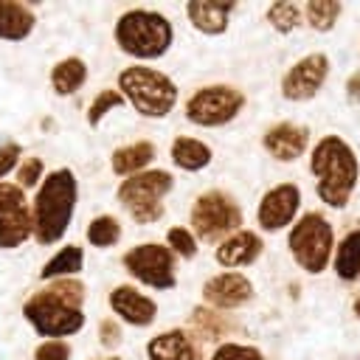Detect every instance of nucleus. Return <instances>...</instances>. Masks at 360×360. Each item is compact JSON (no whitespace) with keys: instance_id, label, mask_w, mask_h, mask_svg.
Instances as JSON below:
<instances>
[{"instance_id":"f257e3e1","label":"nucleus","mask_w":360,"mask_h":360,"mask_svg":"<svg viewBox=\"0 0 360 360\" xmlns=\"http://www.w3.org/2000/svg\"><path fill=\"white\" fill-rule=\"evenodd\" d=\"M309 174L315 177V194L329 208H346L360 183V158L354 146L340 135H323L309 149Z\"/></svg>"},{"instance_id":"f03ea898","label":"nucleus","mask_w":360,"mask_h":360,"mask_svg":"<svg viewBox=\"0 0 360 360\" xmlns=\"http://www.w3.org/2000/svg\"><path fill=\"white\" fill-rule=\"evenodd\" d=\"M82 304H84V284L76 278H56L51 287L34 292L25 301L22 312L39 335L59 340L76 335L84 326Z\"/></svg>"},{"instance_id":"7ed1b4c3","label":"nucleus","mask_w":360,"mask_h":360,"mask_svg":"<svg viewBox=\"0 0 360 360\" xmlns=\"http://www.w3.org/2000/svg\"><path fill=\"white\" fill-rule=\"evenodd\" d=\"M79 200V183L70 169H53L34 197V236L42 245H53L70 228Z\"/></svg>"},{"instance_id":"20e7f679","label":"nucleus","mask_w":360,"mask_h":360,"mask_svg":"<svg viewBox=\"0 0 360 360\" xmlns=\"http://www.w3.org/2000/svg\"><path fill=\"white\" fill-rule=\"evenodd\" d=\"M112 37L121 53L132 56L138 65H146L169 53L174 42V25L155 8H129L115 20Z\"/></svg>"},{"instance_id":"39448f33","label":"nucleus","mask_w":360,"mask_h":360,"mask_svg":"<svg viewBox=\"0 0 360 360\" xmlns=\"http://www.w3.org/2000/svg\"><path fill=\"white\" fill-rule=\"evenodd\" d=\"M115 90L143 118H166L169 112H174L180 101V90L169 73L138 62L118 73Z\"/></svg>"},{"instance_id":"423d86ee","label":"nucleus","mask_w":360,"mask_h":360,"mask_svg":"<svg viewBox=\"0 0 360 360\" xmlns=\"http://www.w3.org/2000/svg\"><path fill=\"white\" fill-rule=\"evenodd\" d=\"M287 248H290L292 262L304 273L321 276V273H326L332 267L335 228H332V222L321 211H307L287 231Z\"/></svg>"},{"instance_id":"0eeeda50","label":"nucleus","mask_w":360,"mask_h":360,"mask_svg":"<svg viewBox=\"0 0 360 360\" xmlns=\"http://www.w3.org/2000/svg\"><path fill=\"white\" fill-rule=\"evenodd\" d=\"M172 188H174L172 172L146 169L141 174H132V177L121 180L115 197L138 225H152L163 217V211H166L163 200L172 194Z\"/></svg>"},{"instance_id":"6e6552de","label":"nucleus","mask_w":360,"mask_h":360,"mask_svg":"<svg viewBox=\"0 0 360 360\" xmlns=\"http://www.w3.org/2000/svg\"><path fill=\"white\" fill-rule=\"evenodd\" d=\"M188 228L202 242H222L242 228V208L233 194L222 188H208L194 197L188 211Z\"/></svg>"},{"instance_id":"1a4fd4ad","label":"nucleus","mask_w":360,"mask_h":360,"mask_svg":"<svg viewBox=\"0 0 360 360\" xmlns=\"http://www.w3.org/2000/svg\"><path fill=\"white\" fill-rule=\"evenodd\" d=\"M248 104V96L236 87V84H202L197 90L188 93V98L183 101V115L188 124L202 127V129H217L231 124Z\"/></svg>"},{"instance_id":"9d476101","label":"nucleus","mask_w":360,"mask_h":360,"mask_svg":"<svg viewBox=\"0 0 360 360\" xmlns=\"http://www.w3.org/2000/svg\"><path fill=\"white\" fill-rule=\"evenodd\" d=\"M124 270L149 290H174L177 287V256L163 242H141L132 245L124 259Z\"/></svg>"},{"instance_id":"9b49d317","label":"nucleus","mask_w":360,"mask_h":360,"mask_svg":"<svg viewBox=\"0 0 360 360\" xmlns=\"http://www.w3.org/2000/svg\"><path fill=\"white\" fill-rule=\"evenodd\" d=\"M329 70H332V62L323 51H312V53H304L301 59H295L281 82H278V90H281V98L284 101H292V104H304V101H312L326 79H329Z\"/></svg>"},{"instance_id":"f8f14e48","label":"nucleus","mask_w":360,"mask_h":360,"mask_svg":"<svg viewBox=\"0 0 360 360\" xmlns=\"http://www.w3.org/2000/svg\"><path fill=\"white\" fill-rule=\"evenodd\" d=\"M301 188L295 183H276L270 186L256 205V225L264 233H278L284 228H292V222L301 217Z\"/></svg>"},{"instance_id":"ddd939ff","label":"nucleus","mask_w":360,"mask_h":360,"mask_svg":"<svg viewBox=\"0 0 360 360\" xmlns=\"http://www.w3.org/2000/svg\"><path fill=\"white\" fill-rule=\"evenodd\" d=\"M34 233V214L20 186L0 183V248H17Z\"/></svg>"},{"instance_id":"4468645a","label":"nucleus","mask_w":360,"mask_h":360,"mask_svg":"<svg viewBox=\"0 0 360 360\" xmlns=\"http://www.w3.org/2000/svg\"><path fill=\"white\" fill-rule=\"evenodd\" d=\"M253 301V281L242 270H219L202 284V304L217 312H233Z\"/></svg>"},{"instance_id":"2eb2a0df","label":"nucleus","mask_w":360,"mask_h":360,"mask_svg":"<svg viewBox=\"0 0 360 360\" xmlns=\"http://www.w3.org/2000/svg\"><path fill=\"white\" fill-rule=\"evenodd\" d=\"M262 149L276 163H295L312 149V135L298 121H276L262 132Z\"/></svg>"},{"instance_id":"dca6fc26","label":"nucleus","mask_w":360,"mask_h":360,"mask_svg":"<svg viewBox=\"0 0 360 360\" xmlns=\"http://www.w3.org/2000/svg\"><path fill=\"white\" fill-rule=\"evenodd\" d=\"M264 253V239L262 233L250 231V228H239L236 233L225 236L217 248H214V262L225 270H242L250 267L262 259Z\"/></svg>"},{"instance_id":"f3484780","label":"nucleus","mask_w":360,"mask_h":360,"mask_svg":"<svg viewBox=\"0 0 360 360\" xmlns=\"http://www.w3.org/2000/svg\"><path fill=\"white\" fill-rule=\"evenodd\" d=\"M110 309L118 315V321L129 326H152L158 318V301L146 292H141L135 284H118L110 290Z\"/></svg>"},{"instance_id":"a211bd4d","label":"nucleus","mask_w":360,"mask_h":360,"mask_svg":"<svg viewBox=\"0 0 360 360\" xmlns=\"http://www.w3.org/2000/svg\"><path fill=\"white\" fill-rule=\"evenodd\" d=\"M186 20L191 22L194 31L202 37H222L231 25V14L236 11L233 0H188L186 3Z\"/></svg>"},{"instance_id":"6ab92c4d","label":"nucleus","mask_w":360,"mask_h":360,"mask_svg":"<svg viewBox=\"0 0 360 360\" xmlns=\"http://www.w3.org/2000/svg\"><path fill=\"white\" fill-rule=\"evenodd\" d=\"M146 360H202L197 340L188 329H163L146 343Z\"/></svg>"},{"instance_id":"aec40b11","label":"nucleus","mask_w":360,"mask_h":360,"mask_svg":"<svg viewBox=\"0 0 360 360\" xmlns=\"http://www.w3.org/2000/svg\"><path fill=\"white\" fill-rule=\"evenodd\" d=\"M169 158H172V166L180 169V172H202L211 166L214 160V149L202 141V138H194V135H174L172 143H169Z\"/></svg>"},{"instance_id":"412c9836","label":"nucleus","mask_w":360,"mask_h":360,"mask_svg":"<svg viewBox=\"0 0 360 360\" xmlns=\"http://www.w3.org/2000/svg\"><path fill=\"white\" fill-rule=\"evenodd\" d=\"M155 160V143L152 141H132V143H124L118 149H112L110 155V166L118 177H132V174H141L152 166Z\"/></svg>"},{"instance_id":"4be33fe9","label":"nucleus","mask_w":360,"mask_h":360,"mask_svg":"<svg viewBox=\"0 0 360 360\" xmlns=\"http://www.w3.org/2000/svg\"><path fill=\"white\" fill-rule=\"evenodd\" d=\"M228 332H231V321L222 312H217V309H211L205 304H197L188 312V335L194 340H205V343H217L219 346L222 338H228Z\"/></svg>"},{"instance_id":"5701e85b","label":"nucleus","mask_w":360,"mask_h":360,"mask_svg":"<svg viewBox=\"0 0 360 360\" xmlns=\"http://www.w3.org/2000/svg\"><path fill=\"white\" fill-rule=\"evenodd\" d=\"M332 270H335V276L340 281H357L360 278V228L346 231L335 242Z\"/></svg>"},{"instance_id":"b1692460","label":"nucleus","mask_w":360,"mask_h":360,"mask_svg":"<svg viewBox=\"0 0 360 360\" xmlns=\"http://www.w3.org/2000/svg\"><path fill=\"white\" fill-rule=\"evenodd\" d=\"M34 28V11L17 0H0V39H25Z\"/></svg>"},{"instance_id":"393cba45","label":"nucleus","mask_w":360,"mask_h":360,"mask_svg":"<svg viewBox=\"0 0 360 360\" xmlns=\"http://www.w3.org/2000/svg\"><path fill=\"white\" fill-rule=\"evenodd\" d=\"M87 82V65L79 56H68L53 65L51 70V87L56 96H70Z\"/></svg>"},{"instance_id":"a878e982","label":"nucleus","mask_w":360,"mask_h":360,"mask_svg":"<svg viewBox=\"0 0 360 360\" xmlns=\"http://www.w3.org/2000/svg\"><path fill=\"white\" fill-rule=\"evenodd\" d=\"M84 264V250L79 245H65L56 256H51L45 262V267L39 270V276L45 281H56V278H73Z\"/></svg>"},{"instance_id":"bb28decb","label":"nucleus","mask_w":360,"mask_h":360,"mask_svg":"<svg viewBox=\"0 0 360 360\" xmlns=\"http://www.w3.org/2000/svg\"><path fill=\"white\" fill-rule=\"evenodd\" d=\"M301 8H304V22L318 34H329L343 14L340 0H307Z\"/></svg>"},{"instance_id":"cd10ccee","label":"nucleus","mask_w":360,"mask_h":360,"mask_svg":"<svg viewBox=\"0 0 360 360\" xmlns=\"http://www.w3.org/2000/svg\"><path fill=\"white\" fill-rule=\"evenodd\" d=\"M264 20L276 34H292L304 25V8L295 0H276L264 8Z\"/></svg>"},{"instance_id":"c85d7f7f","label":"nucleus","mask_w":360,"mask_h":360,"mask_svg":"<svg viewBox=\"0 0 360 360\" xmlns=\"http://www.w3.org/2000/svg\"><path fill=\"white\" fill-rule=\"evenodd\" d=\"M121 239V222L112 214H101L87 225V242L93 248H112Z\"/></svg>"},{"instance_id":"c756f323","label":"nucleus","mask_w":360,"mask_h":360,"mask_svg":"<svg viewBox=\"0 0 360 360\" xmlns=\"http://www.w3.org/2000/svg\"><path fill=\"white\" fill-rule=\"evenodd\" d=\"M177 259H194L200 250V239L194 236V231L188 225H172L166 231V242H163Z\"/></svg>"},{"instance_id":"7c9ffc66","label":"nucleus","mask_w":360,"mask_h":360,"mask_svg":"<svg viewBox=\"0 0 360 360\" xmlns=\"http://www.w3.org/2000/svg\"><path fill=\"white\" fill-rule=\"evenodd\" d=\"M127 101H124V96L118 93V90H112V87H107V90H101L93 101H90V107H87V124L90 127H98L112 110H118V107H124Z\"/></svg>"},{"instance_id":"2f4dec72","label":"nucleus","mask_w":360,"mask_h":360,"mask_svg":"<svg viewBox=\"0 0 360 360\" xmlns=\"http://www.w3.org/2000/svg\"><path fill=\"white\" fill-rule=\"evenodd\" d=\"M208 360H264V354L259 346L239 343V340H222L219 346H214Z\"/></svg>"},{"instance_id":"473e14b6","label":"nucleus","mask_w":360,"mask_h":360,"mask_svg":"<svg viewBox=\"0 0 360 360\" xmlns=\"http://www.w3.org/2000/svg\"><path fill=\"white\" fill-rule=\"evenodd\" d=\"M34 360H70V346L65 340H45L37 346Z\"/></svg>"},{"instance_id":"72a5a7b5","label":"nucleus","mask_w":360,"mask_h":360,"mask_svg":"<svg viewBox=\"0 0 360 360\" xmlns=\"http://www.w3.org/2000/svg\"><path fill=\"white\" fill-rule=\"evenodd\" d=\"M17 180H20V188L37 186V183L42 180V160H39V158H28V160L20 166V172H17Z\"/></svg>"},{"instance_id":"f704fd0d","label":"nucleus","mask_w":360,"mask_h":360,"mask_svg":"<svg viewBox=\"0 0 360 360\" xmlns=\"http://www.w3.org/2000/svg\"><path fill=\"white\" fill-rule=\"evenodd\" d=\"M98 340H101V346L115 349V346L121 343V323L112 321V318H104V321L98 323Z\"/></svg>"},{"instance_id":"c9c22d12","label":"nucleus","mask_w":360,"mask_h":360,"mask_svg":"<svg viewBox=\"0 0 360 360\" xmlns=\"http://www.w3.org/2000/svg\"><path fill=\"white\" fill-rule=\"evenodd\" d=\"M20 160V146L17 143H6L0 146V177H6Z\"/></svg>"},{"instance_id":"e433bc0d","label":"nucleus","mask_w":360,"mask_h":360,"mask_svg":"<svg viewBox=\"0 0 360 360\" xmlns=\"http://www.w3.org/2000/svg\"><path fill=\"white\" fill-rule=\"evenodd\" d=\"M343 90H346V98H349L352 104H360V68L349 73V79H346Z\"/></svg>"},{"instance_id":"4c0bfd02","label":"nucleus","mask_w":360,"mask_h":360,"mask_svg":"<svg viewBox=\"0 0 360 360\" xmlns=\"http://www.w3.org/2000/svg\"><path fill=\"white\" fill-rule=\"evenodd\" d=\"M352 315L360 321V295H354V301H352Z\"/></svg>"},{"instance_id":"58836bf2","label":"nucleus","mask_w":360,"mask_h":360,"mask_svg":"<svg viewBox=\"0 0 360 360\" xmlns=\"http://www.w3.org/2000/svg\"><path fill=\"white\" fill-rule=\"evenodd\" d=\"M98 360H121V357H115V354H112V357H98Z\"/></svg>"},{"instance_id":"ea45409f","label":"nucleus","mask_w":360,"mask_h":360,"mask_svg":"<svg viewBox=\"0 0 360 360\" xmlns=\"http://www.w3.org/2000/svg\"><path fill=\"white\" fill-rule=\"evenodd\" d=\"M357 281H360V278H357Z\"/></svg>"}]
</instances>
